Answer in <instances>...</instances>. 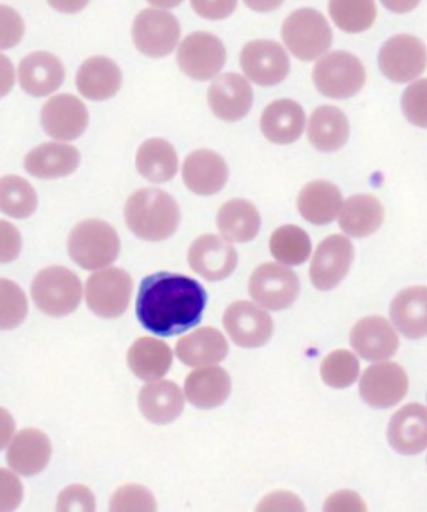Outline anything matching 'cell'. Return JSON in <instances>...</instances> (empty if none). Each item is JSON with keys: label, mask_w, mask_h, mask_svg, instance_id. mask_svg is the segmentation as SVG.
<instances>
[{"label": "cell", "mask_w": 427, "mask_h": 512, "mask_svg": "<svg viewBox=\"0 0 427 512\" xmlns=\"http://www.w3.org/2000/svg\"><path fill=\"white\" fill-rule=\"evenodd\" d=\"M191 6L202 19L221 21L234 14L237 0H191Z\"/></svg>", "instance_id": "c3c4849f"}, {"label": "cell", "mask_w": 427, "mask_h": 512, "mask_svg": "<svg viewBox=\"0 0 427 512\" xmlns=\"http://www.w3.org/2000/svg\"><path fill=\"white\" fill-rule=\"evenodd\" d=\"M206 306L202 284L182 274L156 272L141 282L136 314L146 331L171 337L197 326Z\"/></svg>", "instance_id": "6da1fadb"}, {"label": "cell", "mask_w": 427, "mask_h": 512, "mask_svg": "<svg viewBox=\"0 0 427 512\" xmlns=\"http://www.w3.org/2000/svg\"><path fill=\"white\" fill-rule=\"evenodd\" d=\"M222 322L231 341L244 349L266 346L274 334L272 317L252 302H234L227 307Z\"/></svg>", "instance_id": "4fadbf2b"}, {"label": "cell", "mask_w": 427, "mask_h": 512, "mask_svg": "<svg viewBox=\"0 0 427 512\" xmlns=\"http://www.w3.org/2000/svg\"><path fill=\"white\" fill-rule=\"evenodd\" d=\"M391 321L397 331L407 339L427 336V287H407L392 301Z\"/></svg>", "instance_id": "83f0119b"}, {"label": "cell", "mask_w": 427, "mask_h": 512, "mask_svg": "<svg viewBox=\"0 0 427 512\" xmlns=\"http://www.w3.org/2000/svg\"><path fill=\"white\" fill-rule=\"evenodd\" d=\"M184 391L197 409H216L231 396V376L222 367H201L187 376Z\"/></svg>", "instance_id": "484cf974"}, {"label": "cell", "mask_w": 427, "mask_h": 512, "mask_svg": "<svg viewBox=\"0 0 427 512\" xmlns=\"http://www.w3.org/2000/svg\"><path fill=\"white\" fill-rule=\"evenodd\" d=\"M187 261L192 271L209 282L224 281L236 271L237 251L231 242L216 234H204L192 242Z\"/></svg>", "instance_id": "2e32d148"}, {"label": "cell", "mask_w": 427, "mask_h": 512, "mask_svg": "<svg viewBox=\"0 0 427 512\" xmlns=\"http://www.w3.org/2000/svg\"><path fill=\"white\" fill-rule=\"evenodd\" d=\"M109 509L112 512L156 511L157 502L147 487L139 486V484H126L114 492Z\"/></svg>", "instance_id": "b9f144b4"}, {"label": "cell", "mask_w": 427, "mask_h": 512, "mask_svg": "<svg viewBox=\"0 0 427 512\" xmlns=\"http://www.w3.org/2000/svg\"><path fill=\"white\" fill-rule=\"evenodd\" d=\"M351 134L347 116L334 106L317 107L307 121V137L321 152H337L346 146Z\"/></svg>", "instance_id": "f546056e"}, {"label": "cell", "mask_w": 427, "mask_h": 512, "mask_svg": "<svg viewBox=\"0 0 427 512\" xmlns=\"http://www.w3.org/2000/svg\"><path fill=\"white\" fill-rule=\"evenodd\" d=\"M252 101L251 82L234 72L217 77L207 92L209 107L221 121H241L251 111Z\"/></svg>", "instance_id": "ac0fdd59"}, {"label": "cell", "mask_w": 427, "mask_h": 512, "mask_svg": "<svg viewBox=\"0 0 427 512\" xmlns=\"http://www.w3.org/2000/svg\"><path fill=\"white\" fill-rule=\"evenodd\" d=\"M366 502L357 496L356 492H334L326 504L324 511H366Z\"/></svg>", "instance_id": "681fc988"}, {"label": "cell", "mask_w": 427, "mask_h": 512, "mask_svg": "<svg viewBox=\"0 0 427 512\" xmlns=\"http://www.w3.org/2000/svg\"><path fill=\"white\" fill-rule=\"evenodd\" d=\"M181 387L172 381L149 382L139 392V409L147 421L157 426L171 424L184 412Z\"/></svg>", "instance_id": "4316f807"}, {"label": "cell", "mask_w": 427, "mask_h": 512, "mask_svg": "<svg viewBox=\"0 0 427 512\" xmlns=\"http://www.w3.org/2000/svg\"><path fill=\"white\" fill-rule=\"evenodd\" d=\"M56 509L61 512L96 511V497L89 487L72 484L59 494Z\"/></svg>", "instance_id": "ee69618b"}, {"label": "cell", "mask_w": 427, "mask_h": 512, "mask_svg": "<svg viewBox=\"0 0 427 512\" xmlns=\"http://www.w3.org/2000/svg\"><path fill=\"white\" fill-rule=\"evenodd\" d=\"M22 236L11 222L0 219V264H9L21 256Z\"/></svg>", "instance_id": "7dc6e473"}, {"label": "cell", "mask_w": 427, "mask_h": 512, "mask_svg": "<svg viewBox=\"0 0 427 512\" xmlns=\"http://www.w3.org/2000/svg\"><path fill=\"white\" fill-rule=\"evenodd\" d=\"M81 164L76 147L61 142H47L36 147L24 159L27 174L39 179H61L71 176Z\"/></svg>", "instance_id": "cb8c5ba5"}, {"label": "cell", "mask_w": 427, "mask_h": 512, "mask_svg": "<svg viewBox=\"0 0 427 512\" xmlns=\"http://www.w3.org/2000/svg\"><path fill=\"white\" fill-rule=\"evenodd\" d=\"M342 194L332 182L314 181L302 187L297 209L314 226H327L336 221L342 207Z\"/></svg>", "instance_id": "1f68e13d"}, {"label": "cell", "mask_w": 427, "mask_h": 512, "mask_svg": "<svg viewBox=\"0 0 427 512\" xmlns=\"http://www.w3.org/2000/svg\"><path fill=\"white\" fill-rule=\"evenodd\" d=\"M329 14L341 31L359 34L371 29L377 7L374 0H329Z\"/></svg>", "instance_id": "f35d334b"}, {"label": "cell", "mask_w": 427, "mask_h": 512, "mask_svg": "<svg viewBox=\"0 0 427 512\" xmlns=\"http://www.w3.org/2000/svg\"><path fill=\"white\" fill-rule=\"evenodd\" d=\"M249 294L257 306L269 311H284L297 301L301 294V282L289 267L267 262L252 272Z\"/></svg>", "instance_id": "ba28073f"}, {"label": "cell", "mask_w": 427, "mask_h": 512, "mask_svg": "<svg viewBox=\"0 0 427 512\" xmlns=\"http://www.w3.org/2000/svg\"><path fill=\"white\" fill-rule=\"evenodd\" d=\"M26 26L19 12L12 7L0 6V51L12 49L22 41Z\"/></svg>", "instance_id": "f6af8a7d"}, {"label": "cell", "mask_w": 427, "mask_h": 512, "mask_svg": "<svg viewBox=\"0 0 427 512\" xmlns=\"http://www.w3.org/2000/svg\"><path fill=\"white\" fill-rule=\"evenodd\" d=\"M306 127V112L292 99H279L262 112L261 131L267 141L287 146L299 141Z\"/></svg>", "instance_id": "603a6c76"}, {"label": "cell", "mask_w": 427, "mask_h": 512, "mask_svg": "<svg viewBox=\"0 0 427 512\" xmlns=\"http://www.w3.org/2000/svg\"><path fill=\"white\" fill-rule=\"evenodd\" d=\"M227 352L226 337L214 327H201L181 337L176 346L177 357L189 367L216 366L226 359Z\"/></svg>", "instance_id": "f1b7e54d"}, {"label": "cell", "mask_w": 427, "mask_h": 512, "mask_svg": "<svg viewBox=\"0 0 427 512\" xmlns=\"http://www.w3.org/2000/svg\"><path fill=\"white\" fill-rule=\"evenodd\" d=\"M127 227L142 241L161 242L176 234L181 209L176 199L161 189H141L127 199Z\"/></svg>", "instance_id": "7a4b0ae2"}, {"label": "cell", "mask_w": 427, "mask_h": 512, "mask_svg": "<svg viewBox=\"0 0 427 512\" xmlns=\"http://www.w3.org/2000/svg\"><path fill=\"white\" fill-rule=\"evenodd\" d=\"M24 499V486L14 471L0 467V512L16 511Z\"/></svg>", "instance_id": "bcb514c9"}, {"label": "cell", "mask_w": 427, "mask_h": 512, "mask_svg": "<svg viewBox=\"0 0 427 512\" xmlns=\"http://www.w3.org/2000/svg\"><path fill=\"white\" fill-rule=\"evenodd\" d=\"M72 261L86 271H99L117 261L121 239L116 229L101 219H87L77 224L67 239Z\"/></svg>", "instance_id": "3957f363"}, {"label": "cell", "mask_w": 427, "mask_h": 512, "mask_svg": "<svg viewBox=\"0 0 427 512\" xmlns=\"http://www.w3.org/2000/svg\"><path fill=\"white\" fill-rule=\"evenodd\" d=\"M31 294L39 311L51 317H66L81 304L82 284L76 272L67 267H46L34 277Z\"/></svg>", "instance_id": "5b68a950"}, {"label": "cell", "mask_w": 427, "mask_h": 512, "mask_svg": "<svg viewBox=\"0 0 427 512\" xmlns=\"http://www.w3.org/2000/svg\"><path fill=\"white\" fill-rule=\"evenodd\" d=\"M51 457V439L47 437V434L39 429H34V427H27L16 437H12L9 449H7L9 467L21 476L29 477L41 474L49 466Z\"/></svg>", "instance_id": "7402d4cb"}, {"label": "cell", "mask_w": 427, "mask_h": 512, "mask_svg": "<svg viewBox=\"0 0 427 512\" xmlns=\"http://www.w3.org/2000/svg\"><path fill=\"white\" fill-rule=\"evenodd\" d=\"M37 192L19 176L0 179V212L14 219H27L37 211Z\"/></svg>", "instance_id": "74e56055"}, {"label": "cell", "mask_w": 427, "mask_h": 512, "mask_svg": "<svg viewBox=\"0 0 427 512\" xmlns=\"http://www.w3.org/2000/svg\"><path fill=\"white\" fill-rule=\"evenodd\" d=\"M226 47L219 37L209 32H194L181 42L177 64L194 81H211L226 64Z\"/></svg>", "instance_id": "30bf717a"}, {"label": "cell", "mask_w": 427, "mask_h": 512, "mask_svg": "<svg viewBox=\"0 0 427 512\" xmlns=\"http://www.w3.org/2000/svg\"><path fill=\"white\" fill-rule=\"evenodd\" d=\"M41 124L47 136L52 139L76 141L86 132L89 112L81 99L71 94H61L44 104Z\"/></svg>", "instance_id": "e0dca14e"}, {"label": "cell", "mask_w": 427, "mask_h": 512, "mask_svg": "<svg viewBox=\"0 0 427 512\" xmlns=\"http://www.w3.org/2000/svg\"><path fill=\"white\" fill-rule=\"evenodd\" d=\"M127 364L141 381H161L172 366L171 347L156 337H141L127 352Z\"/></svg>", "instance_id": "836d02e7"}, {"label": "cell", "mask_w": 427, "mask_h": 512, "mask_svg": "<svg viewBox=\"0 0 427 512\" xmlns=\"http://www.w3.org/2000/svg\"><path fill=\"white\" fill-rule=\"evenodd\" d=\"M427 67V49L421 39L399 34L384 42L379 51V69L397 84L416 81Z\"/></svg>", "instance_id": "8fae6325"}, {"label": "cell", "mask_w": 427, "mask_h": 512, "mask_svg": "<svg viewBox=\"0 0 427 512\" xmlns=\"http://www.w3.org/2000/svg\"><path fill=\"white\" fill-rule=\"evenodd\" d=\"M409 377L396 362H379L367 367L359 382L362 401L374 409H389L406 397Z\"/></svg>", "instance_id": "9a60e30c"}, {"label": "cell", "mask_w": 427, "mask_h": 512, "mask_svg": "<svg viewBox=\"0 0 427 512\" xmlns=\"http://www.w3.org/2000/svg\"><path fill=\"white\" fill-rule=\"evenodd\" d=\"M16 82V72L12 62L0 54V97H6Z\"/></svg>", "instance_id": "816d5d0a"}, {"label": "cell", "mask_w": 427, "mask_h": 512, "mask_svg": "<svg viewBox=\"0 0 427 512\" xmlns=\"http://www.w3.org/2000/svg\"><path fill=\"white\" fill-rule=\"evenodd\" d=\"M49 6L54 7L56 11L64 12V14H76L86 9L87 4L91 0H47Z\"/></svg>", "instance_id": "db71d44e"}, {"label": "cell", "mask_w": 427, "mask_h": 512, "mask_svg": "<svg viewBox=\"0 0 427 512\" xmlns=\"http://www.w3.org/2000/svg\"><path fill=\"white\" fill-rule=\"evenodd\" d=\"M77 89L91 101H106L122 86L121 67L107 57H91L77 72Z\"/></svg>", "instance_id": "4dcf8cb0"}, {"label": "cell", "mask_w": 427, "mask_h": 512, "mask_svg": "<svg viewBox=\"0 0 427 512\" xmlns=\"http://www.w3.org/2000/svg\"><path fill=\"white\" fill-rule=\"evenodd\" d=\"M136 167L144 179L154 184L172 181L179 169L176 149L164 139H149L137 151Z\"/></svg>", "instance_id": "d590c367"}, {"label": "cell", "mask_w": 427, "mask_h": 512, "mask_svg": "<svg viewBox=\"0 0 427 512\" xmlns=\"http://www.w3.org/2000/svg\"><path fill=\"white\" fill-rule=\"evenodd\" d=\"M257 511H304V504L289 492H276L266 497Z\"/></svg>", "instance_id": "f907efd6"}, {"label": "cell", "mask_w": 427, "mask_h": 512, "mask_svg": "<svg viewBox=\"0 0 427 512\" xmlns=\"http://www.w3.org/2000/svg\"><path fill=\"white\" fill-rule=\"evenodd\" d=\"M241 69L247 81L261 87H272L286 79L291 62L279 42L252 41L242 49Z\"/></svg>", "instance_id": "5bb4252c"}, {"label": "cell", "mask_w": 427, "mask_h": 512, "mask_svg": "<svg viewBox=\"0 0 427 512\" xmlns=\"http://www.w3.org/2000/svg\"><path fill=\"white\" fill-rule=\"evenodd\" d=\"M151 6L159 7V9H172L182 4V0H147Z\"/></svg>", "instance_id": "6f0895ef"}, {"label": "cell", "mask_w": 427, "mask_h": 512, "mask_svg": "<svg viewBox=\"0 0 427 512\" xmlns=\"http://www.w3.org/2000/svg\"><path fill=\"white\" fill-rule=\"evenodd\" d=\"M14 432H16L14 417H12L11 412L7 411V409L0 407V451L9 446V442L14 437Z\"/></svg>", "instance_id": "f5cc1de1"}, {"label": "cell", "mask_w": 427, "mask_h": 512, "mask_svg": "<svg viewBox=\"0 0 427 512\" xmlns=\"http://www.w3.org/2000/svg\"><path fill=\"white\" fill-rule=\"evenodd\" d=\"M29 304L22 287L9 279H0V331H12L26 321Z\"/></svg>", "instance_id": "60d3db41"}, {"label": "cell", "mask_w": 427, "mask_h": 512, "mask_svg": "<svg viewBox=\"0 0 427 512\" xmlns=\"http://www.w3.org/2000/svg\"><path fill=\"white\" fill-rule=\"evenodd\" d=\"M132 277L119 267H106L87 279V307L102 319H117L131 304Z\"/></svg>", "instance_id": "52a82bcc"}, {"label": "cell", "mask_w": 427, "mask_h": 512, "mask_svg": "<svg viewBox=\"0 0 427 512\" xmlns=\"http://www.w3.org/2000/svg\"><path fill=\"white\" fill-rule=\"evenodd\" d=\"M66 71L62 62L51 52H34L22 59L19 82L22 89L34 97L49 96L62 86Z\"/></svg>", "instance_id": "d4e9b609"}, {"label": "cell", "mask_w": 427, "mask_h": 512, "mask_svg": "<svg viewBox=\"0 0 427 512\" xmlns=\"http://www.w3.org/2000/svg\"><path fill=\"white\" fill-rule=\"evenodd\" d=\"M361 374V364L347 349H337L324 357L321 364V377L326 386L332 389H347Z\"/></svg>", "instance_id": "ab89813d"}, {"label": "cell", "mask_w": 427, "mask_h": 512, "mask_svg": "<svg viewBox=\"0 0 427 512\" xmlns=\"http://www.w3.org/2000/svg\"><path fill=\"white\" fill-rule=\"evenodd\" d=\"M182 179L189 191L197 196H214L229 181V167L224 157L211 149H199L186 157Z\"/></svg>", "instance_id": "d6986e66"}, {"label": "cell", "mask_w": 427, "mask_h": 512, "mask_svg": "<svg viewBox=\"0 0 427 512\" xmlns=\"http://www.w3.org/2000/svg\"><path fill=\"white\" fill-rule=\"evenodd\" d=\"M132 37L137 51L152 59H161L176 49L181 39V24L161 9H146L137 14Z\"/></svg>", "instance_id": "9c48e42d"}, {"label": "cell", "mask_w": 427, "mask_h": 512, "mask_svg": "<svg viewBox=\"0 0 427 512\" xmlns=\"http://www.w3.org/2000/svg\"><path fill=\"white\" fill-rule=\"evenodd\" d=\"M339 226L347 236L362 239L379 231L384 222V207L376 196L357 194L342 202Z\"/></svg>", "instance_id": "d6a6232c"}, {"label": "cell", "mask_w": 427, "mask_h": 512, "mask_svg": "<svg viewBox=\"0 0 427 512\" xmlns=\"http://www.w3.org/2000/svg\"><path fill=\"white\" fill-rule=\"evenodd\" d=\"M381 4L394 14H407L414 11L421 4V0H381Z\"/></svg>", "instance_id": "11a10c76"}, {"label": "cell", "mask_w": 427, "mask_h": 512, "mask_svg": "<svg viewBox=\"0 0 427 512\" xmlns=\"http://www.w3.org/2000/svg\"><path fill=\"white\" fill-rule=\"evenodd\" d=\"M282 41L292 56L311 62L332 46V29L321 12L304 7L292 12L282 24Z\"/></svg>", "instance_id": "277c9868"}, {"label": "cell", "mask_w": 427, "mask_h": 512, "mask_svg": "<svg viewBox=\"0 0 427 512\" xmlns=\"http://www.w3.org/2000/svg\"><path fill=\"white\" fill-rule=\"evenodd\" d=\"M269 249L282 266H301L312 254L311 239L307 232L297 226H282L272 232Z\"/></svg>", "instance_id": "8d00e7d4"}, {"label": "cell", "mask_w": 427, "mask_h": 512, "mask_svg": "<svg viewBox=\"0 0 427 512\" xmlns=\"http://www.w3.org/2000/svg\"><path fill=\"white\" fill-rule=\"evenodd\" d=\"M217 229L229 242H251L261 229V214L246 199H232L217 212Z\"/></svg>", "instance_id": "e575fe53"}, {"label": "cell", "mask_w": 427, "mask_h": 512, "mask_svg": "<svg viewBox=\"0 0 427 512\" xmlns=\"http://www.w3.org/2000/svg\"><path fill=\"white\" fill-rule=\"evenodd\" d=\"M402 112L412 126L427 129V79L412 82L402 94Z\"/></svg>", "instance_id": "7bdbcfd3"}, {"label": "cell", "mask_w": 427, "mask_h": 512, "mask_svg": "<svg viewBox=\"0 0 427 512\" xmlns=\"http://www.w3.org/2000/svg\"><path fill=\"white\" fill-rule=\"evenodd\" d=\"M282 2L284 0H244V4H246L251 11L254 12H272L279 9L282 6Z\"/></svg>", "instance_id": "9f6ffc18"}, {"label": "cell", "mask_w": 427, "mask_h": 512, "mask_svg": "<svg viewBox=\"0 0 427 512\" xmlns=\"http://www.w3.org/2000/svg\"><path fill=\"white\" fill-rule=\"evenodd\" d=\"M312 81L324 97L349 99L366 84V69L351 52H329L314 66Z\"/></svg>", "instance_id": "8992f818"}, {"label": "cell", "mask_w": 427, "mask_h": 512, "mask_svg": "<svg viewBox=\"0 0 427 512\" xmlns=\"http://www.w3.org/2000/svg\"><path fill=\"white\" fill-rule=\"evenodd\" d=\"M387 441L402 456H416L427 449V409L421 404H407L391 417Z\"/></svg>", "instance_id": "44dd1931"}, {"label": "cell", "mask_w": 427, "mask_h": 512, "mask_svg": "<svg viewBox=\"0 0 427 512\" xmlns=\"http://www.w3.org/2000/svg\"><path fill=\"white\" fill-rule=\"evenodd\" d=\"M351 346L366 361H386L399 349V336L384 317H364L352 327Z\"/></svg>", "instance_id": "ffe728a7"}, {"label": "cell", "mask_w": 427, "mask_h": 512, "mask_svg": "<svg viewBox=\"0 0 427 512\" xmlns=\"http://www.w3.org/2000/svg\"><path fill=\"white\" fill-rule=\"evenodd\" d=\"M354 261V246L347 237L329 236L317 246L312 256L311 276L312 286L317 291H332L346 279Z\"/></svg>", "instance_id": "7c38bea8"}]
</instances>
